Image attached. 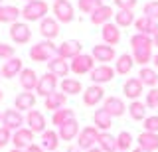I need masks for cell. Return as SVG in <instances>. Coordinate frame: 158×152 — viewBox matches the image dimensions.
I'll return each instance as SVG.
<instances>
[{"label": "cell", "mask_w": 158, "mask_h": 152, "mask_svg": "<svg viewBox=\"0 0 158 152\" xmlns=\"http://www.w3.org/2000/svg\"><path fill=\"white\" fill-rule=\"evenodd\" d=\"M115 16V10H113L111 6H107V4H103L101 8H97L95 12L91 14V24H95V26H105V24L111 22V18Z\"/></svg>", "instance_id": "obj_24"}, {"label": "cell", "mask_w": 158, "mask_h": 152, "mask_svg": "<svg viewBox=\"0 0 158 152\" xmlns=\"http://www.w3.org/2000/svg\"><path fill=\"white\" fill-rule=\"evenodd\" d=\"M59 146V134L53 129H46L42 132V148L49 150V152H56Z\"/></svg>", "instance_id": "obj_30"}, {"label": "cell", "mask_w": 158, "mask_h": 152, "mask_svg": "<svg viewBox=\"0 0 158 152\" xmlns=\"http://www.w3.org/2000/svg\"><path fill=\"white\" fill-rule=\"evenodd\" d=\"M132 65H135V57L131 53H121L115 60V73H118V75H128L132 71Z\"/></svg>", "instance_id": "obj_29"}, {"label": "cell", "mask_w": 158, "mask_h": 152, "mask_svg": "<svg viewBox=\"0 0 158 152\" xmlns=\"http://www.w3.org/2000/svg\"><path fill=\"white\" fill-rule=\"evenodd\" d=\"M91 55L95 61H101V65H107V61L115 60V47L107 46V43H97V46H93Z\"/></svg>", "instance_id": "obj_18"}, {"label": "cell", "mask_w": 158, "mask_h": 152, "mask_svg": "<svg viewBox=\"0 0 158 152\" xmlns=\"http://www.w3.org/2000/svg\"><path fill=\"white\" fill-rule=\"evenodd\" d=\"M53 2H56V0H53Z\"/></svg>", "instance_id": "obj_62"}, {"label": "cell", "mask_w": 158, "mask_h": 152, "mask_svg": "<svg viewBox=\"0 0 158 152\" xmlns=\"http://www.w3.org/2000/svg\"><path fill=\"white\" fill-rule=\"evenodd\" d=\"M24 2H32V0H24Z\"/></svg>", "instance_id": "obj_59"}, {"label": "cell", "mask_w": 158, "mask_h": 152, "mask_svg": "<svg viewBox=\"0 0 158 152\" xmlns=\"http://www.w3.org/2000/svg\"><path fill=\"white\" fill-rule=\"evenodd\" d=\"M131 152H146V150H142V148H140V146H136V148H132Z\"/></svg>", "instance_id": "obj_53"}, {"label": "cell", "mask_w": 158, "mask_h": 152, "mask_svg": "<svg viewBox=\"0 0 158 152\" xmlns=\"http://www.w3.org/2000/svg\"><path fill=\"white\" fill-rule=\"evenodd\" d=\"M81 42L79 40H65L57 46V55L63 60H75L77 55H81Z\"/></svg>", "instance_id": "obj_8"}, {"label": "cell", "mask_w": 158, "mask_h": 152, "mask_svg": "<svg viewBox=\"0 0 158 152\" xmlns=\"http://www.w3.org/2000/svg\"><path fill=\"white\" fill-rule=\"evenodd\" d=\"M93 126H95L99 132H109V129L113 126V117L101 107V109H97L93 113Z\"/></svg>", "instance_id": "obj_21"}, {"label": "cell", "mask_w": 158, "mask_h": 152, "mask_svg": "<svg viewBox=\"0 0 158 152\" xmlns=\"http://www.w3.org/2000/svg\"><path fill=\"white\" fill-rule=\"evenodd\" d=\"M97 146L103 152H117V136H113L111 132H99Z\"/></svg>", "instance_id": "obj_34"}, {"label": "cell", "mask_w": 158, "mask_h": 152, "mask_svg": "<svg viewBox=\"0 0 158 152\" xmlns=\"http://www.w3.org/2000/svg\"><path fill=\"white\" fill-rule=\"evenodd\" d=\"M24 69V63L20 57H12V60L4 61L2 65V79H12V77L20 75V71Z\"/></svg>", "instance_id": "obj_28"}, {"label": "cell", "mask_w": 158, "mask_h": 152, "mask_svg": "<svg viewBox=\"0 0 158 152\" xmlns=\"http://www.w3.org/2000/svg\"><path fill=\"white\" fill-rule=\"evenodd\" d=\"M34 132L28 129V126H22V129H18V130H14L12 132V144H14V148H20V150H26L28 146H32L34 144Z\"/></svg>", "instance_id": "obj_9"}, {"label": "cell", "mask_w": 158, "mask_h": 152, "mask_svg": "<svg viewBox=\"0 0 158 152\" xmlns=\"http://www.w3.org/2000/svg\"><path fill=\"white\" fill-rule=\"evenodd\" d=\"M128 115H131V119H132V121H144V119H146V103L131 101V107H128Z\"/></svg>", "instance_id": "obj_36"}, {"label": "cell", "mask_w": 158, "mask_h": 152, "mask_svg": "<svg viewBox=\"0 0 158 152\" xmlns=\"http://www.w3.org/2000/svg\"><path fill=\"white\" fill-rule=\"evenodd\" d=\"M113 2H115V6L118 10H135L138 0H113Z\"/></svg>", "instance_id": "obj_46"}, {"label": "cell", "mask_w": 158, "mask_h": 152, "mask_svg": "<svg viewBox=\"0 0 158 152\" xmlns=\"http://www.w3.org/2000/svg\"><path fill=\"white\" fill-rule=\"evenodd\" d=\"M0 79H2V69H0Z\"/></svg>", "instance_id": "obj_58"}, {"label": "cell", "mask_w": 158, "mask_h": 152, "mask_svg": "<svg viewBox=\"0 0 158 152\" xmlns=\"http://www.w3.org/2000/svg\"><path fill=\"white\" fill-rule=\"evenodd\" d=\"M20 16H22V10H20L18 6H12V4H4L2 8H0V24H16L20 20Z\"/></svg>", "instance_id": "obj_26"}, {"label": "cell", "mask_w": 158, "mask_h": 152, "mask_svg": "<svg viewBox=\"0 0 158 152\" xmlns=\"http://www.w3.org/2000/svg\"><path fill=\"white\" fill-rule=\"evenodd\" d=\"M115 24L118 28H128L135 24V12L132 10H118L115 12Z\"/></svg>", "instance_id": "obj_38"}, {"label": "cell", "mask_w": 158, "mask_h": 152, "mask_svg": "<svg viewBox=\"0 0 158 152\" xmlns=\"http://www.w3.org/2000/svg\"><path fill=\"white\" fill-rule=\"evenodd\" d=\"M49 6L46 0H32V2H26V6L22 8V18L26 22H42L44 18H48Z\"/></svg>", "instance_id": "obj_1"}, {"label": "cell", "mask_w": 158, "mask_h": 152, "mask_svg": "<svg viewBox=\"0 0 158 152\" xmlns=\"http://www.w3.org/2000/svg\"><path fill=\"white\" fill-rule=\"evenodd\" d=\"M101 36H103V43H107V46H111V47L121 42V30H118V26L115 22L105 24L103 30H101Z\"/></svg>", "instance_id": "obj_22"}, {"label": "cell", "mask_w": 158, "mask_h": 152, "mask_svg": "<svg viewBox=\"0 0 158 152\" xmlns=\"http://www.w3.org/2000/svg\"><path fill=\"white\" fill-rule=\"evenodd\" d=\"M138 79H140L142 85L154 89V87L158 85V71L146 65V67H142V69H140V73H138Z\"/></svg>", "instance_id": "obj_32"}, {"label": "cell", "mask_w": 158, "mask_h": 152, "mask_svg": "<svg viewBox=\"0 0 158 152\" xmlns=\"http://www.w3.org/2000/svg\"><path fill=\"white\" fill-rule=\"evenodd\" d=\"M131 47L132 50H140V47H154V42H152L150 36H144V34H135L131 36Z\"/></svg>", "instance_id": "obj_39"}, {"label": "cell", "mask_w": 158, "mask_h": 152, "mask_svg": "<svg viewBox=\"0 0 158 152\" xmlns=\"http://www.w3.org/2000/svg\"><path fill=\"white\" fill-rule=\"evenodd\" d=\"M152 63H154V69L158 71V53H156V55H154V57H152Z\"/></svg>", "instance_id": "obj_50"}, {"label": "cell", "mask_w": 158, "mask_h": 152, "mask_svg": "<svg viewBox=\"0 0 158 152\" xmlns=\"http://www.w3.org/2000/svg\"><path fill=\"white\" fill-rule=\"evenodd\" d=\"M89 75H91L93 85H103V83L113 81V77H115V69H113L111 65H97Z\"/></svg>", "instance_id": "obj_14"}, {"label": "cell", "mask_w": 158, "mask_h": 152, "mask_svg": "<svg viewBox=\"0 0 158 152\" xmlns=\"http://www.w3.org/2000/svg\"><path fill=\"white\" fill-rule=\"evenodd\" d=\"M2 97H4V95H2V89H0V101H2Z\"/></svg>", "instance_id": "obj_55"}, {"label": "cell", "mask_w": 158, "mask_h": 152, "mask_svg": "<svg viewBox=\"0 0 158 152\" xmlns=\"http://www.w3.org/2000/svg\"><path fill=\"white\" fill-rule=\"evenodd\" d=\"M71 119H75V113H73V109H65V107H63V109H59V111H56L52 115V125H56L57 129L61 125H65L67 121H71Z\"/></svg>", "instance_id": "obj_35"}, {"label": "cell", "mask_w": 158, "mask_h": 152, "mask_svg": "<svg viewBox=\"0 0 158 152\" xmlns=\"http://www.w3.org/2000/svg\"><path fill=\"white\" fill-rule=\"evenodd\" d=\"M59 22L56 20V18H44L42 22H40V34H42L44 38H46V40H56V38L59 36Z\"/></svg>", "instance_id": "obj_15"}, {"label": "cell", "mask_w": 158, "mask_h": 152, "mask_svg": "<svg viewBox=\"0 0 158 152\" xmlns=\"http://www.w3.org/2000/svg\"><path fill=\"white\" fill-rule=\"evenodd\" d=\"M69 67H71V71L75 75H85V73H91L95 69V60H93L91 53H81L75 60H71Z\"/></svg>", "instance_id": "obj_4"}, {"label": "cell", "mask_w": 158, "mask_h": 152, "mask_svg": "<svg viewBox=\"0 0 158 152\" xmlns=\"http://www.w3.org/2000/svg\"><path fill=\"white\" fill-rule=\"evenodd\" d=\"M38 81H40V77L36 75V71L32 67H24L20 71V85H22L24 91H34L38 87Z\"/></svg>", "instance_id": "obj_25"}, {"label": "cell", "mask_w": 158, "mask_h": 152, "mask_svg": "<svg viewBox=\"0 0 158 152\" xmlns=\"http://www.w3.org/2000/svg\"><path fill=\"white\" fill-rule=\"evenodd\" d=\"M142 16L152 18V20H158V0H152V2L144 4V8H142Z\"/></svg>", "instance_id": "obj_42"}, {"label": "cell", "mask_w": 158, "mask_h": 152, "mask_svg": "<svg viewBox=\"0 0 158 152\" xmlns=\"http://www.w3.org/2000/svg\"><path fill=\"white\" fill-rule=\"evenodd\" d=\"M56 152H59V150H56Z\"/></svg>", "instance_id": "obj_61"}, {"label": "cell", "mask_w": 158, "mask_h": 152, "mask_svg": "<svg viewBox=\"0 0 158 152\" xmlns=\"http://www.w3.org/2000/svg\"><path fill=\"white\" fill-rule=\"evenodd\" d=\"M132 57H135V63L146 67L148 63L152 61V47H140V50H132Z\"/></svg>", "instance_id": "obj_37"}, {"label": "cell", "mask_w": 158, "mask_h": 152, "mask_svg": "<svg viewBox=\"0 0 158 152\" xmlns=\"http://www.w3.org/2000/svg\"><path fill=\"white\" fill-rule=\"evenodd\" d=\"M67 152H83V150L79 148L77 144H73V146H67Z\"/></svg>", "instance_id": "obj_49"}, {"label": "cell", "mask_w": 158, "mask_h": 152, "mask_svg": "<svg viewBox=\"0 0 158 152\" xmlns=\"http://www.w3.org/2000/svg\"><path fill=\"white\" fill-rule=\"evenodd\" d=\"M142 122H144L142 126H144V130H146V132H156V134H158V115H150V117H146V119L142 121Z\"/></svg>", "instance_id": "obj_44"}, {"label": "cell", "mask_w": 158, "mask_h": 152, "mask_svg": "<svg viewBox=\"0 0 158 152\" xmlns=\"http://www.w3.org/2000/svg\"><path fill=\"white\" fill-rule=\"evenodd\" d=\"M26 125L34 134H42V132L46 130V117H44L42 111L32 109V111H28V115H26Z\"/></svg>", "instance_id": "obj_11"}, {"label": "cell", "mask_w": 158, "mask_h": 152, "mask_svg": "<svg viewBox=\"0 0 158 152\" xmlns=\"http://www.w3.org/2000/svg\"><path fill=\"white\" fill-rule=\"evenodd\" d=\"M8 142H12V130H8L6 126H0V148H4Z\"/></svg>", "instance_id": "obj_47"}, {"label": "cell", "mask_w": 158, "mask_h": 152, "mask_svg": "<svg viewBox=\"0 0 158 152\" xmlns=\"http://www.w3.org/2000/svg\"><path fill=\"white\" fill-rule=\"evenodd\" d=\"M152 42H154V47H158V34H156L154 38H152Z\"/></svg>", "instance_id": "obj_52"}, {"label": "cell", "mask_w": 158, "mask_h": 152, "mask_svg": "<svg viewBox=\"0 0 158 152\" xmlns=\"http://www.w3.org/2000/svg\"><path fill=\"white\" fill-rule=\"evenodd\" d=\"M2 2H4V0H0V8H2V6H4V4H2Z\"/></svg>", "instance_id": "obj_56"}, {"label": "cell", "mask_w": 158, "mask_h": 152, "mask_svg": "<svg viewBox=\"0 0 158 152\" xmlns=\"http://www.w3.org/2000/svg\"><path fill=\"white\" fill-rule=\"evenodd\" d=\"M97 140H99V130L95 126H83L81 132H79V136H77V146L83 152H87L97 144Z\"/></svg>", "instance_id": "obj_5"}, {"label": "cell", "mask_w": 158, "mask_h": 152, "mask_svg": "<svg viewBox=\"0 0 158 152\" xmlns=\"http://www.w3.org/2000/svg\"><path fill=\"white\" fill-rule=\"evenodd\" d=\"M59 89H61V93H65V95H79L83 91V85L79 79L65 77V79H61V83H59Z\"/></svg>", "instance_id": "obj_33"}, {"label": "cell", "mask_w": 158, "mask_h": 152, "mask_svg": "<svg viewBox=\"0 0 158 152\" xmlns=\"http://www.w3.org/2000/svg\"><path fill=\"white\" fill-rule=\"evenodd\" d=\"M65 103H67V95H65V93H61V91H56V93H52L49 97H46V109L56 113L59 109H63Z\"/></svg>", "instance_id": "obj_31"}, {"label": "cell", "mask_w": 158, "mask_h": 152, "mask_svg": "<svg viewBox=\"0 0 158 152\" xmlns=\"http://www.w3.org/2000/svg\"><path fill=\"white\" fill-rule=\"evenodd\" d=\"M103 99H105V89L101 85H89L85 91H83V103L87 107H95L99 105Z\"/></svg>", "instance_id": "obj_16"}, {"label": "cell", "mask_w": 158, "mask_h": 152, "mask_svg": "<svg viewBox=\"0 0 158 152\" xmlns=\"http://www.w3.org/2000/svg\"><path fill=\"white\" fill-rule=\"evenodd\" d=\"M53 14H56V20L59 24H69L75 20V8L69 0H56L53 2Z\"/></svg>", "instance_id": "obj_3"}, {"label": "cell", "mask_w": 158, "mask_h": 152, "mask_svg": "<svg viewBox=\"0 0 158 152\" xmlns=\"http://www.w3.org/2000/svg\"><path fill=\"white\" fill-rule=\"evenodd\" d=\"M0 122H2V113H0Z\"/></svg>", "instance_id": "obj_57"}, {"label": "cell", "mask_w": 158, "mask_h": 152, "mask_svg": "<svg viewBox=\"0 0 158 152\" xmlns=\"http://www.w3.org/2000/svg\"><path fill=\"white\" fill-rule=\"evenodd\" d=\"M48 71L53 73L56 77H63V79H65V77L69 75V71H71V67H69L67 60L56 55V57H52V60L48 61Z\"/></svg>", "instance_id": "obj_19"}, {"label": "cell", "mask_w": 158, "mask_h": 152, "mask_svg": "<svg viewBox=\"0 0 158 152\" xmlns=\"http://www.w3.org/2000/svg\"><path fill=\"white\" fill-rule=\"evenodd\" d=\"M146 107L148 109H158V89H150L146 93Z\"/></svg>", "instance_id": "obj_45"}, {"label": "cell", "mask_w": 158, "mask_h": 152, "mask_svg": "<svg viewBox=\"0 0 158 152\" xmlns=\"http://www.w3.org/2000/svg\"><path fill=\"white\" fill-rule=\"evenodd\" d=\"M53 53H57V46L52 40H44V42H40V43L30 47V57H32V61H46L48 63L52 57H56Z\"/></svg>", "instance_id": "obj_2"}, {"label": "cell", "mask_w": 158, "mask_h": 152, "mask_svg": "<svg viewBox=\"0 0 158 152\" xmlns=\"http://www.w3.org/2000/svg\"><path fill=\"white\" fill-rule=\"evenodd\" d=\"M10 38H12L14 43L24 46V43H28L32 40V30H30V26L26 22H16L10 26Z\"/></svg>", "instance_id": "obj_7"}, {"label": "cell", "mask_w": 158, "mask_h": 152, "mask_svg": "<svg viewBox=\"0 0 158 152\" xmlns=\"http://www.w3.org/2000/svg\"><path fill=\"white\" fill-rule=\"evenodd\" d=\"M10 152H26V150H20V148H12Z\"/></svg>", "instance_id": "obj_54"}, {"label": "cell", "mask_w": 158, "mask_h": 152, "mask_svg": "<svg viewBox=\"0 0 158 152\" xmlns=\"http://www.w3.org/2000/svg\"><path fill=\"white\" fill-rule=\"evenodd\" d=\"M136 142H138V146H140L142 150H146V152H156L158 150V134L156 132L142 130L140 134L136 136Z\"/></svg>", "instance_id": "obj_23"}, {"label": "cell", "mask_w": 158, "mask_h": 152, "mask_svg": "<svg viewBox=\"0 0 158 152\" xmlns=\"http://www.w3.org/2000/svg\"><path fill=\"white\" fill-rule=\"evenodd\" d=\"M26 152H44V148H42L40 144H36V142H34L32 146H28V148H26Z\"/></svg>", "instance_id": "obj_48"}, {"label": "cell", "mask_w": 158, "mask_h": 152, "mask_svg": "<svg viewBox=\"0 0 158 152\" xmlns=\"http://www.w3.org/2000/svg\"><path fill=\"white\" fill-rule=\"evenodd\" d=\"M135 28H136L138 34H144V36L154 38L156 34H158V20L140 16V18H136V20H135Z\"/></svg>", "instance_id": "obj_17"}, {"label": "cell", "mask_w": 158, "mask_h": 152, "mask_svg": "<svg viewBox=\"0 0 158 152\" xmlns=\"http://www.w3.org/2000/svg\"><path fill=\"white\" fill-rule=\"evenodd\" d=\"M26 122V119L22 117V113L18 109H6L2 113V126H6L8 130H18L22 129V125Z\"/></svg>", "instance_id": "obj_10"}, {"label": "cell", "mask_w": 158, "mask_h": 152, "mask_svg": "<svg viewBox=\"0 0 158 152\" xmlns=\"http://www.w3.org/2000/svg\"><path fill=\"white\" fill-rule=\"evenodd\" d=\"M123 93H125L127 99L138 101V97L144 93V85L140 83V79H138V77H128V79L123 83Z\"/></svg>", "instance_id": "obj_13"}, {"label": "cell", "mask_w": 158, "mask_h": 152, "mask_svg": "<svg viewBox=\"0 0 158 152\" xmlns=\"http://www.w3.org/2000/svg\"><path fill=\"white\" fill-rule=\"evenodd\" d=\"M57 77L53 75V73H44L42 77H40V81H38V87H36V95H40V97H49L52 93H56V89H57Z\"/></svg>", "instance_id": "obj_6"}, {"label": "cell", "mask_w": 158, "mask_h": 152, "mask_svg": "<svg viewBox=\"0 0 158 152\" xmlns=\"http://www.w3.org/2000/svg\"><path fill=\"white\" fill-rule=\"evenodd\" d=\"M14 105H16V109L20 113H22V111H32L34 107H36V95H34L32 91H22V93L16 95Z\"/></svg>", "instance_id": "obj_27"}, {"label": "cell", "mask_w": 158, "mask_h": 152, "mask_svg": "<svg viewBox=\"0 0 158 152\" xmlns=\"http://www.w3.org/2000/svg\"><path fill=\"white\" fill-rule=\"evenodd\" d=\"M117 152H121V150H117Z\"/></svg>", "instance_id": "obj_60"}, {"label": "cell", "mask_w": 158, "mask_h": 152, "mask_svg": "<svg viewBox=\"0 0 158 152\" xmlns=\"http://www.w3.org/2000/svg\"><path fill=\"white\" fill-rule=\"evenodd\" d=\"M131 144H132V134L128 130H121L117 134V150L127 152V150H131Z\"/></svg>", "instance_id": "obj_41"}, {"label": "cell", "mask_w": 158, "mask_h": 152, "mask_svg": "<svg viewBox=\"0 0 158 152\" xmlns=\"http://www.w3.org/2000/svg\"><path fill=\"white\" fill-rule=\"evenodd\" d=\"M79 132H81V129H79V122L77 119H71V121H67L65 125H61L57 129V134H59V140H75L77 136H79Z\"/></svg>", "instance_id": "obj_20"}, {"label": "cell", "mask_w": 158, "mask_h": 152, "mask_svg": "<svg viewBox=\"0 0 158 152\" xmlns=\"http://www.w3.org/2000/svg\"><path fill=\"white\" fill-rule=\"evenodd\" d=\"M101 6H103V0H77V8L83 14H89V16Z\"/></svg>", "instance_id": "obj_40"}, {"label": "cell", "mask_w": 158, "mask_h": 152, "mask_svg": "<svg viewBox=\"0 0 158 152\" xmlns=\"http://www.w3.org/2000/svg\"><path fill=\"white\" fill-rule=\"evenodd\" d=\"M87 152H103V150L99 148V146H93V148H91V150H87Z\"/></svg>", "instance_id": "obj_51"}, {"label": "cell", "mask_w": 158, "mask_h": 152, "mask_svg": "<svg viewBox=\"0 0 158 152\" xmlns=\"http://www.w3.org/2000/svg\"><path fill=\"white\" fill-rule=\"evenodd\" d=\"M103 109H105L109 115L113 117V119H118V117H123L127 113V109L128 107L125 105V101L121 99V97H107L105 99V103H103Z\"/></svg>", "instance_id": "obj_12"}, {"label": "cell", "mask_w": 158, "mask_h": 152, "mask_svg": "<svg viewBox=\"0 0 158 152\" xmlns=\"http://www.w3.org/2000/svg\"><path fill=\"white\" fill-rule=\"evenodd\" d=\"M12 57H16V47L0 42V60L8 61V60H12Z\"/></svg>", "instance_id": "obj_43"}]
</instances>
